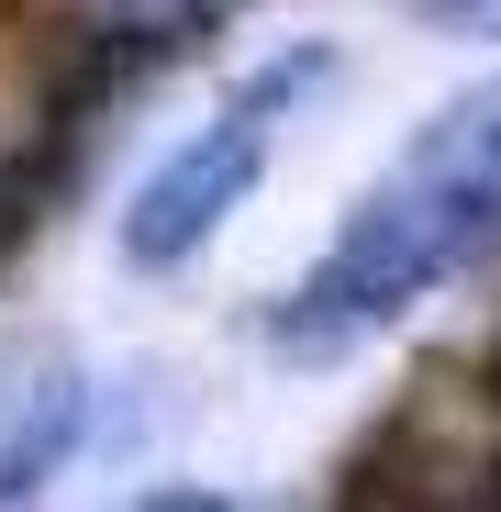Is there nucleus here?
<instances>
[{"label": "nucleus", "instance_id": "nucleus-1", "mask_svg": "<svg viewBox=\"0 0 501 512\" xmlns=\"http://www.w3.org/2000/svg\"><path fill=\"white\" fill-rule=\"evenodd\" d=\"M490 245H501V90H479L412 134V156L346 212V234L268 301V346L290 368H334L346 346L401 323L435 279H457Z\"/></svg>", "mask_w": 501, "mask_h": 512}, {"label": "nucleus", "instance_id": "nucleus-2", "mask_svg": "<svg viewBox=\"0 0 501 512\" xmlns=\"http://www.w3.org/2000/svg\"><path fill=\"white\" fill-rule=\"evenodd\" d=\"M323 78H334L323 45H290V56H268L257 78H234L223 112H212L179 156H156V179L123 201V268H179V256H201V245L245 212V190L268 179L279 123L323 90Z\"/></svg>", "mask_w": 501, "mask_h": 512}, {"label": "nucleus", "instance_id": "nucleus-3", "mask_svg": "<svg viewBox=\"0 0 501 512\" xmlns=\"http://www.w3.org/2000/svg\"><path fill=\"white\" fill-rule=\"evenodd\" d=\"M90 435V379L78 368H34L12 401H0V512H23Z\"/></svg>", "mask_w": 501, "mask_h": 512}, {"label": "nucleus", "instance_id": "nucleus-4", "mask_svg": "<svg viewBox=\"0 0 501 512\" xmlns=\"http://www.w3.org/2000/svg\"><path fill=\"white\" fill-rule=\"evenodd\" d=\"M424 23H457V34H501V0H412Z\"/></svg>", "mask_w": 501, "mask_h": 512}, {"label": "nucleus", "instance_id": "nucleus-5", "mask_svg": "<svg viewBox=\"0 0 501 512\" xmlns=\"http://www.w3.org/2000/svg\"><path fill=\"white\" fill-rule=\"evenodd\" d=\"M134 512H245V501H223V490H145Z\"/></svg>", "mask_w": 501, "mask_h": 512}]
</instances>
